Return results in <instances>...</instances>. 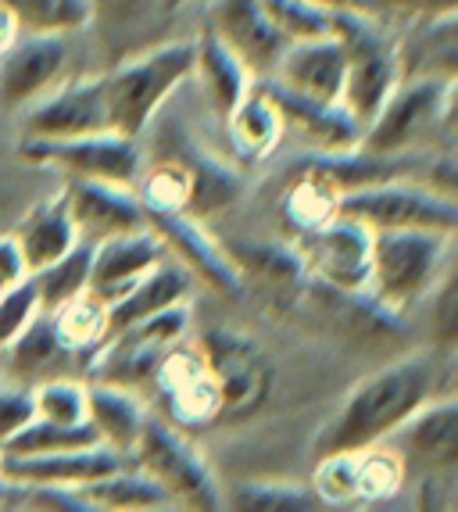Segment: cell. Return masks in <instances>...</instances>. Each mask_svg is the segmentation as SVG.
<instances>
[{
    "label": "cell",
    "mask_w": 458,
    "mask_h": 512,
    "mask_svg": "<svg viewBox=\"0 0 458 512\" xmlns=\"http://www.w3.org/2000/svg\"><path fill=\"white\" fill-rule=\"evenodd\" d=\"M437 380H441V366L430 351L408 355V359L373 373L340 405L333 423L315 444V452H358L369 444H383L419 405L437 398Z\"/></svg>",
    "instance_id": "cell-1"
},
{
    "label": "cell",
    "mask_w": 458,
    "mask_h": 512,
    "mask_svg": "<svg viewBox=\"0 0 458 512\" xmlns=\"http://www.w3.org/2000/svg\"><path fill=\"white\" fill-rule=\"evenodd\" d=\"M369 276L362 301L401 316L437 291L451 269V237L437 230H369Z\"/></svg>",
    "instance_id": "cell-2"
},
{
    "label": "cell",
    "mask_w": 458,
    "mask_h": 512,
    "mask_svg": "<svg viewBox=\"0 0 458 512\" xmlns=\"http://www.w3.org/2000/svg\"><path fill=\"white\" fill-rule=\"evenodd\" d=\"M194 76V40H172L136 54L101 76L111 133L140 140L165 97Z\"/></svg>",
    "instance_id": "cell-3"
},
{
    "label": "cell",
    "mask_w": 458,
    "mask_h": 512,
    "mask_svg": "<svg viewBox=\"0 0 458 512\" xmlns=\"http://www.w3.org/2000/svg\"><path fill=\"white\" fill-rule=\"evenodd\" d=\"M455 79H398L391 97L362 129L358 151L369 158H416L451 126Z\"/></svg>",
    "instance_id": "cell-4"
},
{
    "label": "cell",
    "mask_w": 458,
    "mask_h": 512,
    "mask_svg": "<svg viewBox=\"0 0 458 512\" xmlns=\"http://www.w3.org/2000/svg\"><path fill=\"white\" fill-rule=\"evenodd\" d=\"M333 36L344 47L340 104L365 129L401 79L398 40H391L387 29L369 11H337L333 15Z\"/></svg>",
    "instance_id": "cell-5"
},
{
    "label": "cell",
    "mask_w": 458,
    "mask_h": 512,
    "mask_svg": "<svg viewBox=\"0 0 458 512\" xmlns=\"http://www.w3.org/2000/svg\"><path fill=\"white\" fill-rule=\"evenodd\" d=\"M129 462L169 495L172 509H226L219 480L176 423L147 412Z\"/></svg>",
    "instance_id": "cell-6"
},
{
    "label": "cell",
    "mask_w": 458,
    "mask_h": 512,
    "mask_svg": "<svg viewBox=\"0 0 458 512\" xmlns=\"http://www.w3.org/2000/svg\"><path fill=\"white\" fill-rule=\"evenodd\" d=\"M187 330H190V301L108 333L101 348L94 351L90 380L94 384L129 387V391H136L140 384H151L158 362L187 337Z\"/></svg>",
    "instance_id": "cell-7"
},
{
    "label": "cell",
    "mask_w": 458,
    "mask_h": 512,
    "mask_svg": "<svg viewBox=\"0 0 458 512\" xmlns=\"http://www.w3.org/2000/svg\"><path fill=\"white\" fill-rule=\"evenodd\" d=\"M340 215L362 222L365 230H437L455 233L458 205L455 197L430 190L423 180H394L369 183L340 197Z\"/></svg>",
    "instance_id": "cell-8"
},
{
    "label": "cell",
    "mask_w": 458,
    "mask_h": 512,
    "mask_svg": "<svg viewBox=\"0 0 458 512\" xmlns=\"http://www.w3.org/2000/svg\"><path fill=\"white\" fill-rule=\"evenodd\" d=\"M22 158L33 165H51L72 180H97L115 187H133L140 176V147L119 133H94L76 140H22Z\"/></svg>",
    "instance_id": "cell-9"
},
{
    "label": "cell",
    "mask_w": 458,
    "mask_h": 512,
    "mask_svg": "<svg viewBox=\"0 0 458 512\" xmlns=\"http://www.w3.org/2000/svg\"><path fill=\"white\" fill-rule=\"evenodd\" d=\"M201 351L222 391V419H247L265 405L272 391V362L247 333L208 330Z\"/></svg>",
    "instance_id": "cell-10"
},
{
    "label": "cell",
    "mask_w": 458,
    "mask_h": 512,
    "mask_svg": "<svg viewBox=\"0 0 458 512\" xmlns=\"http://www.w3.org/2000/svg\"><path fill=\"white\" fill-rule=\"evenodd\" d=\"M154 391L162 398V409L169 416V423H176L179 430H204L222 419V391L215 380L212 366L204 359L201 344L179 341L176 348L158 362L151 376Z\"/></svg>",
    "instance_id": "cell-11"
},
{
    "label": "cell",
    "mask_w": 458,
    "mask_h": 512,
    "mask_svg": "<svg viewBox=\"0 0 458 512\" xmlns=\"http://www.w3.org/2000/svg\"><path fill=\"white\" fill-rule=\"evenodd\" d=\"M369 237L362 222L337 215L333 222L312 233H301V269L312 273L326 291L337 294H362L365 276H369Z\"/></svg>",
    "instance_id": "cell-12"
},
{
    "label": "cell",
    "mask_w": 458,
    "mask_h": 512,
    "mask_svg": "<svg viewBox=\"0 0 458 512\" xmlns=\"http://www.w3.org/2000/svg\"><path fill=\"white\" fill-rule=\"evenodd\" d=\"M208 33L222 47L237 54V61L251 72V79L265 83L276 61L287 51V36L276 29L262 0H212L208 8Z\"/></svg>",
    "instance_id": "cell-13"
},
{
    "label": "cell",
    "mask_w": 458,
    "mask_h": 512,
    "mask_svg": "<svg viewBox=\"0 0 458 512\" xmlns=\"http://www.w3.org/2000/svg\"><path fill=\"white\" fill-rule=\"evenodd\" d=\"M26 140H76L111 133L101 76L68 79L26 108Z\"/></svg>",
    "instance_id": "cell-14"
},
{
    "label": "cell",
    "mask_w": 458,
    "mask_h": 512,
    "mask_svg": "<svg viewBox=\"0 0 458 512\" xmlns=\"http://www.w3.org/2000/svg\"><path fill=\"white\" fill-rule=\"evenodd\" d=\"M68 65L65 36L15 33L0 51V104L11 111H26L61 83Z\"/></svg>",
    "instance_id": "cell-15"
},
{
    "label": "cell",
    "mask_w": 458,
    "mask_h": 512,
    "mask_svg": "<svg viewBox=\"0 0 458 512\" xmlns=\"http://www.w3.org/2000/svg\"><path fill=\"white\" fill-rule=\"evenodd\" d=\"M394 452L401 455L405 470L423 477L455 473L458 466V402L455 398H430L387 437Z\"/></svg>",
    "instance_id": "cell-16"
},
{
    "label": "cell",
    "mask_w": 458,
    "mask_h": 512,
    "mask_svg": "<svg viewBox=\"0 0 458 512\" xmlns=\"http://www.w3.org/2000/svg\"><path fill=\"white\" fill-rule=\"evenodd\" d=\"M68 205V215L76 222L79 240L86 244H101V240L122 237V233L147 230V208L133 187H115V183L97 180H72L61 190Z\"/></svg>",
    "instance_id": "cell-17"
},
{
    "label": "cell",
    "mask_w": 458,
    "mask_h": 512,
    "mask_svg": "<svg viewBox=\"0 0 458 512\" xmlns=\"http://www.w3.org/2000/svg\"><path fill=\"white\" fill-rule=\"evenodd\" d=\"M119 452L104 444L94 448H76V452H51V455H0V480L11 487H61V491H79L108 477L119 466H126Z\"/></svg>",
    "instance_id": "cell-18"
},
{
    "label": "cell",
    "mask_w": 458,
    "mask_h": 512,
    "mask_svg": "<svg viewBox=\"0 0 458 512\" xmlns=\"http://www.w3.org/2000/svg\"><path fill=\"white\" fill-rule=\"evenodd\" d=\"M269 86L283 94L308 97V101H340L344 86V47L337 36H315V40L287 43L283 58L276 61Z\"/></svg>",
    "instance_id": "cell-19"
},
{
    "label": "cell",
    "mask_w": 458,
    "mask_h": 512,
    "mask_svg": "<svg viewBox=\"0 0 458 512\" xmlns=\"http://www.w3.org/2000/svg\"><path fill=\"white\" fill-rule=\"evenodd\" d=\"M147 226L162 237L165 251L179 265H187L194 280H204L215 291H237L240 273L229 251H222L208 233L201 230V219L187 212H147Z\"/></svg>",
    "instance_id": "cell-20"
},
{
    "label": "cell",
    "mask_w": 458,
    "mask_h": 512,
    "mask_svg": "<svg viewBox=\"0 0 458 512\" xmlns=\"http://www.w3.org/2000/svg\"><path fill=\"white\" fill-rule=\"evenodd\" d=\"M169 255L162 244V237L147 226V230L122 233V237H111L94 244V258H90V291L97 298H104L108 305L129 294L136 283L151 273L154 265Z\"/></svg>",
    "instance_id": "cell-21"
},
{
    "label": "cell",
    "mask_w": 458,
    "mask_h": 512,
    "mask_svg": "<svg viewBox=\"0 0 458 512\" xmlns=\"http://www.w3.org/2000/svg\"><path fill=\"white\" fill-rule=\"evenodd\" d=\"M283 111V133H294L312 154H348L362 140V126L340 101H308L269 86Z\"/></svg>",
    "instance_id": "cell-22"
},
{
    "label": "cell",
    "mask_w": 458,
    "mask_h": 512,
    "mask_svg": "<svg viewBox=\"0 0 458 512\" xmlns=\"http://www.w3.org/2000/svg\"><path fill=\"white\" fill-rule=\"evenodd\" d=\"M229 144L247 162H265L283 144V111L269 83H251L244 97L226 115Z\"/></svg>",
    "instance_id": "cell-23"
},
{
    "label": "cell",
    "mask_w": 458,
    "mask_h": 512,
    "mask_svg": "<svg viewBox=\"0 0 458 512\" xmlns=\"http://www.w3.org/2000/svg\"><path fill=\"white\" fill-rule=\"evenodd\" d=\"M190 291H194L190 269L179 265L172 255H165L144 280L136 283L133 291L122 294V298L108 308V333L140 323V319L158 316V312H165V308H172V305H183V301H190Z\"/></svg>",
    "instance_id": "cell-24"
},
{
    "label": "cell",
    "mask_w": 458,
    "mask_h": 512,
    "mask_svg": "<svg viewBox=\"0 0 458 512\" xmlns=\"http://www.w3.org/2000/svg\"><path fill=\"white\" fill-rule=\"evenodd\" d=\"M11 240H15V248H18V255H22V265H26L29 276H33L36 269H43V265H51L54 258H61L68 248H76L79 233H76L72 215H68L65 197L58 194V197H51V201H43V205H36L33 212L22 219V226L11 233Z\"/></svg>",
    "instance_id": "cell-25"
},
{
    "label": "cell",
    "mask_w": 458,
    "mask_h": 512,
    "mask_svg": "<svg viewBox=\"0 0 458 512\" xmlns=\"http://www.w3.org/2000/svg\"><path fill=\"white\" fill-rule=\"evenodd\" d=\"M86 419L90 427L97 430L104 448L119 452L122 459H129L140 427H144L147 409L144 402L136 398L129 387H115V384H86Z\"/></svg>",
    "instance_id": "cell-26"
},
{
    "label": "cell",
    "mask_w": 458,
    "mask_h": 512,
    "mask_svg": "<svg viewBox=\"0 0 458 512\" xmlns=\"http://www.w3.org/2000/svg\"><path fill=\"white\" fill-rule=\"evenodd\" d=\"M401 79H455V15L426 18L408 40H398Z\"/></svg>",
    "instance_id": "cell-27"
},
{
    "label": "cell",
    "mask_w": 458,
    "mask_h": 512,
    "mask_svg": "<svg viewBox=\"0 0 458 512\" xmlns=\"http://www.w3.org/2000/svg\"><path fill=\"white\" fill-rule=\"evenodd\" d=\"M194 76L201 79L204 97H208V104L219 111L222 119L251 90V83H258L237 61V54L229 51V47H222L215 40V33H208V29L194 40Z\"/></svg>",
    "instance_id": "cell-28"
},
{
    "label": "cell",
    "mask_w": 458,
    "mask_h": 512,
    "mask_svg": "<svg viewBox=\"0 0 458 512\" xmlns=\"http://www.w3.org/2000/svg\"><path fill=\"white\" fill-rule=\"evenodd\" d=\"M108 301L97 298L90 287L79 294H72L68 301H61L58 308L47 312L51 330L58 337V344L68 355H94L108 337Z\"/></svg>",
    "instance_id": "cell-29"
},
{
    "label": "cell",
    "mask_w": 458,
    "mask_h": 512,
    "mask_svg": "<svg viewBox=\"0 0 458 512\" xmlns=\"http://www.w3.org/2000/svg\"><path fill=\"white\" fill-rule=\"evenodd\" d=\"M79 495L86 498L90 509H115V512H151V509H172L169 495L154 484L144 470H136L133 462L119 466L108 477L94 480V484L79 487Z\"/></svg>",
    "instance_id": "cell-30"
},
{
    "label": "cell",
    "mask_w": 458,
    "mask_h": 512,
    "mask_svg": "<svg viewBox=\"0 0 458 512\" xmlns=\"http://www.w3.org/2000/svg\"><path fill=\"white\" fill-rule=\"evenodd\" d=\"M405 462L391 444H369L351 452V505H380L405 487Z\"/></svg>",
    "instance_id": "cell-31"
},
{
    "label": "cell",
    "mask_w": 458,
    "mask_h": 512,
    "mask_svg": "<svg viewBox=\"0 0 458 512\" xmlns=\"http://www.w3.org/2000/svg\"><path fill=\"white\" fill-rule=\"evenodd\" d=\"M133 187L147 212H190L194 180H190V169L179 154L140 165V176H136Z\"/></svg>",
    "instance_id": "cell-32"
},
{
    "label": "cell",
    "mask_w": 458,
    "mask_h": 512,
    "mask_svg": "<svg viewBox=\"0 0 458 512\" xmlns=\"http://www.w3.org/2000/svg\"><path fill=\"white\" fill-rule=\"evenodd\" d=\"M8 8L15 33L72 36L90 26V4L86 0H0Z\"/></svg>",
    "instance_id": "cell-33"
},
{
    "label": "cell",
    "mask_w": 458,
    "mask_h": 512,
    "mask_svg": "<svg viewBox=\"0 0 458 512\" xmlns=\"http://www.w3.org/2000/svg\"><path fill=\"white\" fill-rule=\"evenodd\" d=\"M340 197L344 194L308 165L294 180V187L287 190V197H283V212H287V219L294 222L301 233H312V230H319V226H326V222L337 219Z\"/></svg>",
    "instance_id": "cell-34"
},
{
    "label": "cell",
    "mask_w": 458,
    "mask_h": 512,
    "mask_svg": "<svg viewBox=\"0 0 458 512\" xmlns=\"http://www.w3.org/2000/svg\"><path fill=\"white\" fill-rule=\"evenodd\" d=\"M90 258H94V244L79 240L76 248H68L61 258H54L51 265H43V269H36L29 276L43 312H51V308H58L72 294L86 291V283H90Z\"/></svg>",
    "instance_id": "cell-35"
},
{
    "label": "cell",
    "mask_w": 458,
    "mask_h": 512,
    "mask_svg": "<svg viewBox=\"0 0 458 512\" xmlns=\"http://www.w3.org/2000/svg\"><path fill=\"white\" fill-rule=\"evenodd\" d=\"M4 355L11 359V376H15V384H26V387L33 376L51 373V369H58V362L68 359V351L61 348L58 337H54L47 312H40V316L29 323V330L22 333Z\"/></svg>",
    "instance_id": "cell-36"
},
{
    "label": "cell",
    "mask_w": 458,
    "mask_h": 512,
    "mask_svg": "<svg viewBox=\"0 0 458 512\" xmlns=\"http://www.w3.org/2000/svg\"><path fill=\"white\" fill-rule=\"evenodd\" d=\"M101 444L97 430L90 423H79V427H58V423H47V419H29L26 427L18 430L0 455H51V452H76V448H94Z\"/></svg>",
    "instance_id": "cell-37"
},
{
    "label": "cell",
    "mask_w": 458,
    "mask_h": 512,
    "mask_svg": "<svg viewBox=\"0 0 458 512\" xmlns=\"http://www.w3.org/2000/svg\"><path fill=\"white\" fill-rule=\"evenodd\" d=\"M33 391V412L36 419H47V423H58V427H79V423H90L86 419V384L76 380H43V384L29 387Z\"/></svg>",
    "instance_id": "cell-38"
},
{
    "label": "cell",
    "mask_w": 458,
    "mask_h": 512,
    "mask_svg": "<svg viewBox=\"0 0 458 512\" xmlns=\"http://www.w3.org/2000/svg\"><path fill=\"white\" fill-rule=\"evenodd\" d=\"M269 18L276 22L290 43L294 40H315V36H333V15L337 8H323L312 0H262Z\"/></svg>",
    "instance_id": "cell-39"
},
{
    "label": "cell",
    "mask_w": 458,
    "mask_h": 512,
    "mask_svg": "<svg viewBox=\"0 0 458 512\" xmlns=\"http://www.w3.org/2000/svg\"><path fill=\"white\" fill-rule=\"evenodd\" d=\"M90 4V26L108 36L140 33L165 11V0H86Z\"/></svg>",
    "instance_id": "cell-40"
},
{
    "label": "cell",
    "mask_w": 458,
    "mask_h": 512,
    "mask_svg": "<svg viewBox=\"0 0 458 512\" xmlns=\"http://www.w3.org/2000/svg\"><path fill=\"white\" fill-rule=\"evenodd\" d=\"M226 505L233 509H251V512H305V509H323L312 491L287 484H240L233 487V495H226Z\"/></svg>",
    "instance_id": "cell-41"
},
{
    "label": "cell",
    "mask_w": 458,
    "mask_h": 512,
    "mask_svg": "<svg viewBox=\"0 0 458 512\" xmlns=\"http://www.w3.org/2000/svg\"><path fill=\"white\" fill-rule=\"evenodd\" d=\"M40 298H36L33 280H22L18 287H11L8 294H0V355L29 330L36 316H40Z\"/></svg>",
    "instance_id": "cell-42"
},
{
    "label": "cell",
    "mask_w": 458,
    "mask_h": 512,
    "mask_svg": "<svg viewBox=\"0 0 458 512\" xmlns=\"http://www.w3.org/2000/svg\"><path fill=\"white\" fill-rule=\"evenodd\" d=\"M33 416V391L26 384H0V448Z\"/></svg>",
    "instance_id": "cell-43"
},
{
    "label": "cell",
    "mask_w": 458,
    "mask_h": 512,
    "mask_svg": "<svg viewBox=\"0 0 458 512\" xmlns=\"http://www.w3.org/2000/svg\"><path fill=\"white\" fill-rule=\"evenodd\" d=\"M455 8H458V0H369V15L391 11V15H405V18H412V22L455 15Z\"/></svg>",
    "instance_id": "cell-44"
},
{
    "label": "cell",
    "mask_w": 458,
    "mask_h": 512,
    "mask_svg": "<svg viewBox=\"0 0 458 512\" xmlns=\"http://www.w3.org/2000/svg\"><path fill=\"white\" fill-rule=\"evenodd\" d=\"M26 265H22V255H18L15 240L11 237H0V294H8L11 287L26 280Z\"/></svg>",
    "instance_id": "cell-45"
},
{
    "label": "cell",
    "mask_w": 458,
    "mask_h": 512,
    "mask_svg": "<svg viewBox=\"0 0 458 512\" xmlns=\"http://www.w3.org/2000/svg\"><path fill=\"white\" fill-rule=\"evenodd\" d=\"M312 4H323V8H337V11H369V0H312Z\"/></svg>",
    "instance_id": "cell-46"
},
{
    "label": "cell",
    "mask_w": 458,
    "mask_h": 512,
    "mask_svg": "<svg viewBox=\"0 0 458 512\" xmlns=\"http://www.w3.org/2000/svg\"><path fill=\"white\" fill-rule=\"evenodd\" d=\"M11 36H15V22H11V15H8V8L0 4V51L11 43Z\"/></svg>",
    "instance_id": "cell-47"
},
{
    "label": "cell",
    "mask_w": 458,
    "mask_h": 512,
    "mask_svg": "<svg viewBox=\"0 0 458 512\" xmlns=\"http://www.w3.org/2000/svg\"><path fill=\"white\" fill-rule=\"evenodd\" d=\"M187 0H165V11H176V8H183Z\"/></svg>",
    "instance_id": "cell-48"
},
{
    "label": "cell",
    "mask_w": 458,
    "mask_h": 512,
    "mask_svg": "<svg viewBox=\"0 0 458 512\" xmlns=\"http://www.w3.org/2000/svg\"><path fill=\"white\" fill-rule=\"evenodd\" d=\"M0 502H4V480H0Z\"/></svg>",
    "instance_id": "cell-49"
}]
</instances>
